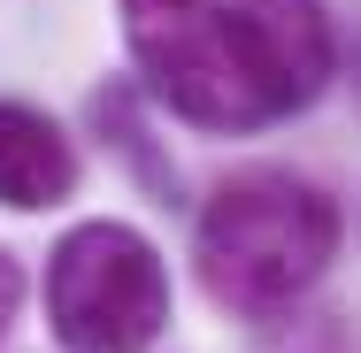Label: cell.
<instances>
[{"label": "cell", "mask_w": 361, "mask_h": 353, "mask_svg": "<svg viewBox=\"0 0 361 353\" xmlns=\"http://www.w3.org/2000/svg\"><path fill=\"white\" fill-rule=\"evenodd\" d=\"M47 323L62 353H154V338L169 330L161 246L116 215L70 223L47 254Z\"/></svg>", "instance_id": "3957f363"}, {"label": "cell", "mask_w": 361, "mask_h": 353, "mask_svg": "<svg viewBox=\"0 0 361 353\" xmlns=\"http://www.w3.org/2000/svg\"><path fill=\"white\" fill-rule=\"evenodd\" d=\"M139 100H146L139 85H100L85 116H92V131H100V139H108L131 169H139V185L154 192V200H177V169H169V154L154 146V131H146V116H139Z\"/></svg>", "instance_id": "5b68a950"}, {"label": "cell", "mask_w": 361, "mask_h": 353, "mask_svg": "<svg viewBox=\"0 0 361 353\" xmlns=\"http://www.w3.org/2000/svg\"><path fill=\"white\" fill-rule=\"evenodd\" d=\"M16 307H23V269H16V254L0 246V338L16 330Z\"/></svg>", "instance_id": "8992f818"}, {"label": "cell", "mask_w": 361, "mask_h": 353, "mask_svg": "<svg viewBox=\"0 0 361 353\" xmlns=\"http://www.w3.org/2000/svg\"><path fill=\"white\" fill-rule=\"evenodd\" d=\"M77 192V146L62 139V123L31 100H0V208L39 215L62 208Z\"/></svg>", "instance_id": "277c9868"}, {"label": "cell", "mask_w": 361, "mask_h": 353, "mask_svg": "<svg viewBox=\"0 0 361 353\" xmlns=\"http://www.w3.org/2000/svg\"><path fill=\"white\" fill-rule=\"evenodd\" d=\"M139 92L216 139L307 116L338 77L323 0H116Z\"/></svg>", "instance_id": "6da1fadb"}, {"label": "cell", "mask_w": 361, "mask_h": 353, "mask_svg": "<svg viewBox=\"0 0 361 353\" xmlns=\"http://www.w3.org/2000/svg\"><path fill=\"white\" fill-rule=\"evenodd\" d=\"M346 238L338 200L285 161L231 169L192 215V269L200 292L238 323H277L331 277Z\"/></svg>", "instance_id": "7a4b0ae2"}]
</instances>
